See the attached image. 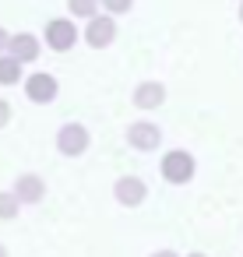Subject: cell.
<instances>
[{
	"mask_svg": "<svg viewBox=\"0 0 243 257\" xmlns=\"http://www.w3.org/2000/svg\"><path fill=\"white\" fill-rule=\"evenodd\" d=\"M239 22H243V4H239Z\"/></svg>",
	"mask_w": 243,
	"mask_h": 257,
	"instance_id": "obj_20",
	"label": "cell"
},
{
	"mask_svg": "<svg viewBox=\"0 0 243 257\" xmlns=\"http://www.w3.org/2000/svg\"><path fill=\"white\" fill-rule=\"evenodd\" d=\"M18 78H22V64L4 53V57H0V85H15Z\"/></svg>",
	"mask_w": 243,
	"mask_h": 257,
	"instance_id": "obj_11",
	"label": "cell"
},
{
	"mask_svg": "<svg viewBox=\"0 0 243 257\" xmlns=\"http://www.w3.org/2000/svg\"><path fill=\"white\" fill-rule=\"evenodd\" d=\"M11 194L18 197V204H39V201L46 197V180H43L39 173H22Z\"/></svg>",
	"mask_w": 243,
	"mask_h": 257,
	"instance_id": "obj_7",
	"label": "cell"
},
{
	"mask_svg": "<svg viewBox=\"0 0 243 257\" xmlns=\"http://www.w3.org/2000/svg\"><path fill=\"white\" fill-rule=\"evenodd\" d=\"M113 197H116V204H124V208H138V204H145L148 187H145L141 176H120V180L113 183Z\"/></svg>",
	"mask_w": 243,
	"mask_h": 257,
	"instance_id": "obj_3",
	"label": "cell"
},
{
	"mask_svg": "<svg viewBox=\"0 0 243 257\" xmlns=\"http://www.w3.org/2000/svg\"><path fill=\"white\" fill-rule=\"evenodd\" d=\"M127 141H131L138 152H155V148H159V141H162V127H155V123H148V120L131 123Z\"/></svg>",
	"mask_w": 243,
	"mask_h": 257,
	"instance_id": "obj_9",
	"label": "cell"
},
{
	"mask_svg": "<svg viewBox=\"0 0 243 257\" xmlns=\"http://www.w3.org/2000/svg\"><path fill=\"white\" fill-rule=\"evenodd\" d=\"M8 39H11V36H8L4 29H0V57H4V50H8Z\"/></svg>",
	"mask_w": 243,
	"mask_h": 257,
	"instance_id": "obj_16",
	"label": "cell"
},
{
	"mask_svg": "<svg viewBox=\"0 0 243 257\" xmlns=\"http://www.w3.org/2000/svg\"><path fill=\"white\" fill-rule=\"evenodd\" d=\"M194 155L190 152H183V148H173V152H166L162 155V162H159V173H162V180L166 183H190V176H194Z\"/></svg>",
	"mask_w": 243,
	"mask_h": 257,
	"instance_id": "obj_1",
	"label": "cell"
},
{
	"mask_svg": "<svg viewBox=\"0 0 243 257\" xmlns=\"http://www.w3.org/2000/svg\"><path fill=\"white\" fill-rule=\"evenodd\" d=\"M187 257H208V253H197V250H194V253H187Z\"/></svg>",
	"mask_w": 243,
	"mask_h": 257,
	"instance_id": "obj_19",
	"label": "cell"
},
{
	"mask_svg": "<svg viewBox=\"0 0 243 257\" xmlns=\"http://www.w3.org/2000/svg\"><path fill=\"white\" fill-rule=\"evenodd\" d=\"M46 43H50V50H57V53L71 50V46L78 43V29H74V22H67V18H53V22H46Z\"/></svg>",
	"mask_w": 243,
	"mask_h": 257,
	"instance_id": "obj_5",
	"label": "cell"
},
{
	"mask_svg": "<svg viewBox=\"0 0 243 257\" xmlns=\"http://www.w3.org/2000/svg\"><path fill=\"white\" fill-rule=\"evenodd\" d=\"M11 60H18V64H32L43 50H39V39L32 36V32H18V36H11L8 39V50H4Z\"/></svg>",
	"mask_w": 243,
	"mask_h": 257,
	"instance_id": "obj_8",
	"label": "cell"
},
{
	"mask_svg": "<svg viewBox=\"0 0 243 257\" xmlns=\"http://www.w3.org/2000/svg\"><path fill=\"white\" fill-rule=\"evenodd\" d=\"M0 257H11V253H8V246H4V243H0Z\"/></svg>",
	"mask_w": 243,
	"mask_h": 257,
	"instance_id": "obj_18",
	"label": "cell"
},
{
	"mask_svg": "<svg viewBox=\"0 0 243 257\" xmlns=\"http://www.w3.org/2000/svg\"><path fill=\"white\" fill-rule=\"evenodd\" d=\"M67 8L74 18H95L99 15V0H67Z\"/></svg>",
	"mask_w": 243,
	"mask_h": 257,
	"instance_id": "obj_13",
	"label": "cell"
},
{
	"mask_svg": "<svg viewBox=\"0 0 243 257\" xmlns=\"http://www.w3.org/2000/svg\"><path fill=\"white\" fill-rule=\"evenodd\" d=\"M57 92H60V85H57V78H53V74H46V71H39V74H29V78H25V95H29L32 102H53V99H57Z\"/></svg>",
	"mask_w": 243,
	"mask_h": 257,
	"instance_id": "obj_6",
	"label": "cell"
},
{
	"mask_svg": "<svg viewBox=\"0 0 243 257\" xmlns=\"http://www.w3.org/2000/svg\"><path fill=\"white\" fill-rule=\"evenodd\" d=\"M57 148H60V155H71V159L85 155L88 152V131L81 123H64L57 131Z\"/></svg>",
	"mask_w": 243,
	"mask_h": 257,
	"instance_id": "obj_2",
	"label": "cell"
},
{
	"mask_svg": "<svg viewBox=\"0 0 243 257\" xmlns=\"http://www.w3.org/2000/svg\"><path fill=\"white\" fill-rule=\"evenodd\" d=\"M8 120H11V102L0 99V127H8Z\"/></svg>",
	"mask_w": 243,
	"mask_h": 257,
	"instance_id": "obj_15",
	"label": "cell"
},
{
	"mask_svg": "<svg viewBox=\"0 0 243 257\" xmlns=\"http://www.w3.org/2000/svg\"><path fill=\"white\" fill-rule=\"evenodd\" d=\"M162 102H166L162 81H141V85L134 88V106H138V109H159Z\"/></svg>",
	"mask_w": 243,
	"mask_h": 257,
	"instance_id": "obj_10",
	"label": "cell"
},
{
	"mask_svg": "<svg viewBox=\"0 0 243 257\" xmlns=\"http://www.w3.org/2000/svg\"><path fill=\"white\" fill-rule=\"evenodd\" d=\"M113 39H116V22H113L109 15H95V18H88V29H85V43H88V46L106 50Z\"/></svg>",
	"mask_w": 243,
	"mask_h": 257,
	"instance_id": "obj_4",
	"label": "cell"
},
{
	"mask_svg": "<svg viewBox=\"0 0 243 257\" xmlns=\"http://www.w3.org/2000/svg\"><path fill=\"white\" fill-rule=\"evenodd\" d=\"M18 211H22L18 197H15L11 190H0V218H4V222H11V218H18Z\"/></svg>",
	"mask_w": 243,
	"mask_h": 257,
	"instance_id": "obj_12",
	"label": "cell"
},
{
	"mask_svg": "<svg viewBox=\"0 0 243 257\" xmlns=\"http://www.w3.org/2000/svg\"><path fill=\"white\" fill-rule=\"evenodd\" d=\"M148 257H180L176 250H155V253H148Z\"/></svg>",
	"mask_w": 243,
	"mask_h": 257,
	"instance_id": "obj_17",
	"label": "cell"
},
{
	"mask_svg": "<svg viewBox=\"0 0 243 257\" xmlns=\"http://www.w3.org/2000/svg\"><path fill=\"white\" fill-rule=\"evenodd\" d=\"M99 4H106V11H109V15H124V11H131V8H134V0H99Z\"/></svg>",
	"mask_w": 243,
	"mask_h": 257,
	"instance_id": "obj_14",
	"label": "cell"
}]
</instances>
